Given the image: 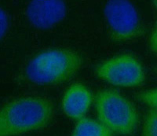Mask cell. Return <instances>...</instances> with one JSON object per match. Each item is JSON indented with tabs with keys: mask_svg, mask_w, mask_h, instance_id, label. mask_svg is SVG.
Masks as SVG:
<instances>
[{
	"mask_svg": "<svg viewBox=\"0 0 157 136\" xmlns=\"http://www.w3.org/2000/svg\"><path fill=\"white\" fill-rule=\"evenodd\" d=\"M149 47L150 50H152V52L157 54V21L155 22L151 36H150Z\"/></svg>",
	"mask_w": 157,
	"mask_h": 136,
	"instance_id": "12",
	"label": "cell"
},
{
	"mask_svg": "<svg viewBox=\"0 0 157 136\" xmlns=\"http://www.w3.org/2000/svg\"><path fill=\"white\" fill-rule=\"evenodd\" d=\"M141 136H157V110L151 109L146 114Z\"/></svg>",
	"mask_w": 157,
	"mask_h": 136,
	"instance_id": "9",
	"label": "cell"
},
{
	"mask_svg": "<svg viewBox=\"0 0 157 136\" xmlns=\"http://www.w3.org/2000/svg\"><path fill=\"white\" fill-rule=\"evenodd\" d=\"M0 28H1V39L3 38L5 36L6 32H7L8 25H9V21H8V17L6 13L4 11V10L1 9V13H0Z\"/></svg>",
	"mask_w": 157,
	"mask_h": 136,
	"instance_id": "11",
	"label": "cell"
},
{
	"mask_svg": "<svg viewBox=\"0 0 157 136\" xmlns=\"http://www.w3.org/2000/svg\"><path fill=\"white\" fill-rule=\"evenodd\" d=\"M82 64V57L74 50L50 49L32 57L27 64L25 74L35 84H61L73 76Z\"/></svg>",
	"mask_w": 157,
	"mask_h": 136,
	"instance_id": "2",
	"label": "cell"
},
{
	"mask_svg": "<svg viewBox=\"0 0 157 136\" xmlns=\"http://www.w3.org/2000/svg\"><path fill=\"white\" fill-rule=\"evenodd\" d=\"M71 136H113V133L99 120L84 117L78 120Z\"/></svg>",
	"mask_w": 157,
	"mask_h": 136,
	"instance_id": "8",
	"label": "cell"
},
{
	"mask_svg": "<svg viewBox=\"0 0 157 136\" xmlns=\"http://www.w3.org/2000/svg\"><path fill=\"white\" fill-rule=\"evenodd\" d=\"M104 15L111 36L116 41L134 40L142 33L137 10L129 1H109L104 7Z\"/></svg>",
	"mask_w": 157,
	"mask_h": 136,
	"instance_id": "5",
	"label": "cell"
},
{
	"mask_svg": "<svg viewBox=\"0 0 157 136\" xmlns=\"http://www.w3.org/2000/svg\"><path fill=\"white\" fill-rule=\"evenodd\" d=\"M93 101L90 91L82 84H74L66 90L62 99V109L67 116L79 120L85 117Z\"/></svg>",
	"mask_w": 157,
	"mask_h": 136,
	"instance_id": "7",
	"label": "cell"
},
{
	"mask_svg": "<svg viewBox=\"0 0 157 136\" xmlns=\"http://www.w3.org/2000/svg\"><path fill=\"white\" fill-rule=\"evenodd\" d=\"M137 99L152 108V109L157 110V88L141 92L137 95Z\"/></svg>",
	"mask_w": 157,
	"mask_h": 136,
	"instance_id": "10",
	"label": "cell"
},
{
	"mask_svg": "<svg viewBox=\"0 0 157 136\" xmlns=\"http://www.w3.org/2000/svg\"><path fill=\"white\" fill-rule=\"evenodd\" d=\"M98 120L113 133L130 135L139 123L137 109L126 97L113 90H101L94 98Z\"/></svg>",
	"mask_w": 157,
	"mask_h": 136,
	"instance_id": "3",
	"label": "cell"
},
{
	"mask_svg": "<svg viewBox=\"0 0 157 136\" xmlns=\"http://www.w3.org/2000/svg\"><path fill=\"white\" fill-rule=\"evenodd\" d=\"M96 74L102 80L120 87H136L145 79L139 61L127 54L114 56L101 63L96 68Z\"/></svg>",
	"mask_w": 157,
	"mask_h": 136,
	"instance_id": "4",
	"label": "cell"
},
{
	"mask_svg": "<svg viewBox=\"0 0 157 136\" xmlns=\"http://www.w3.org/2000/svg\"><path fill=\"white\" fill-rule=\"evenodd\" d=\"M54 116L51 102L43 97H22L7 102L0 112V136L19 134L45 128Z\"/></svg>",
	"mask_w": 157,
	"mask_h": 136,
	"instance_id": "1",
	"label": "cell"
},
{
	"mask_svg": "<svg viewBox=\"0 0 157 136\" xmlns=\"http://www.w3.org/2000/svg\"><path fill=\"white\" fill-rule=\"evenodd\" d=\"M153 4H154V6H155V7L157 8V1H154V2H153Z\"/></svg>",
	"mask_w": 157,
	"mask_h": 136,
	"instance_id": "13",
	"label": "cell"
},
{
	"mask_svg": "<svg viewBox=\"0 0 157 136\" xmlns=\"http://www.w3.org/2000/svg\"><path fill=\"white\" fill-rule=\"evenodd\" d=\"M66 5L58 0H36L29 4L27 17L29 22L39 29H48L64 20Z\"/></svg>",
	"mask_w": 157,
	"mask_h": 136,
	"instance_id": "6",
	"label": "cell"
}]
</instances>
